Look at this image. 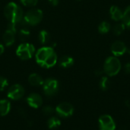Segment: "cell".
<instances>
[{
  "instance_id": "32",
  "label": "cell",
  "mask_w": 130,
  "mask_h": 130,
  "mask_svg": "<svg viewBox=\"0 0 130 130\" xmlns=\"http://www.w3.org/2000/svg\"><path fill=\"white\" fill-rule=\"evenodd\" d=\"M78 1H81V0H78Z\"/></svg>"
},
{
  "instance_id": "22",
  "label": "cell",
  "mask_w": 130,
  "mask_h": 130,
  "mask_svg": "<svg viewBox=\"0 0 130 130\" xmlns=\"http://www.w3.org/2000/svg\"><path fill=\"white\" fill-rule=\"evenodd\" d=\"M125 29H126V26L123 22L122 23H117L112 27L113 34L117 36L121 35L124 32Z\"/></svg>"
},
{
  "instance_id": "25",
  "label": "cell",
  "mask_w": 130,
  "mask_h": 130,
  "mask_svg": "<svg viewBox=\"0 0 130 130\" xmlns=\"http://www.w3.org/2000/svg\"><path fill=\"white\" fill-rule=\"evenodd\" d=\"M8 86V81L5 77H0V91H5Z\"/></svg>"
},
{
  "instance_id": "24",
  "label": "cell",
  "mask_w": 130,
  "mask_h": 130,
  "mask_svg": "<svg viewBox=\"0 0 130 130\" xmlns=\"http://www.w3.org/2000/svg\"><path fill=\"white\" fill-rule=\"evenodd\" d=\"M42 112L45 116H51L54 113L55 109L52 106H45L43 107Z\"/></svg>"
},
{
  "instance_id": "15",
  "label": "cell",
  "mask_w": 130,
  "mask_h": 130,
  "mask_svg": "<svg viewBox=\"0 0 130 130\" xmlns=\"http://www.w3.org/2000/svg\"><path fill=\"white\" fill-rule=\"evenodd\" d=\"M43 79L37 73H32L28 77V82L32 86H40L43 84Z\"/></svg>"
},
{
  "instance_id": "27",
  "label": "cell",
  "mask_w": 130,
  "mask_h": 130,
  "mask_svg": "<svg viewBox=\"0 0 130 130\" xmlns=\"http://www.w3.org/2000/svg\"><path fill=\"white\" fill-rule=\"evenodd\" d=\"M124 72L126 74H130V62L125 64V66H124Z\"/></svg>"
},
{
  "instance_id": "20",
  "label": "cell",
  "mask_w": 130,
  "mask_h": 130,
  "mask_svg": "<svg viewBox=\"0 0 130 130\" xmlns=\"http://www.w3.org/2000/svg\"><path fill=\"white\" fill-rule=\"evenodd\" d=\"M110 87V81L107 76H102L99 82V88L102 91H107Z\"/></svg>"
},
{
  "instance_id": "8",
  "label": "cell",
  "mask_w": 130,
  "mask_h": 130,
  "mask_svg": "<svg viewBox=\"0 0 130 130\" xmlns=\"http://www.w3.org/2000/svg\"><path fill=\"white\" fill-rule=\"evenodd\" d=\"M17 32V24L9 23L7 30L3 34V41L7 46H11L15 40V34Z\"/></svg>"
},
{
  "instance_id": "31",
  "label": "cell",
  "mask_w": 130,
  "mask_h": 130,
  "mask_svg": "<svg viewBox=\"0 0 130 130\" xmlns=\"http://www.w3.org/2000/svg\"><path fill=\"white\" fill-rule=\"evenodd\" d=\"M126 53H128L130 55V47H127V50H126Z\"/></svg>"
},
{
  "instance_id": "6",
  "label": "cell",
  "mask_w": 130,
  "mask_h": 130,
  "mask_svg": "<svg viewBox=\"0 0 130 130\" xmlns=\"http://www.w3.org/2000/svg\"><path fill=\"white\" fill-rule=\"evenodd\" d=\"M59 90V83L55 78H47L43 82V91L46 96L53 97Z\"/></svg>"
},
{
  "instance_id": "14",
  "label": "cell",
  "mask_w": 130,
  "mask_h": 130,
  "mask_svg": "<svg viewBox=\"0 0 130 130\" xmlns=\"http://www.w3.org/2000/svg\"><path fill=\"white\" fill-rule=\"evenodd\" d=\"M11 110V103L8 100H0V116H7Z\"/></svg>"
},
{
  "instance_id": "7",
  "label": "cell",
  "mask_w": 130,
  "mask_h": 130,
  "mask_svg": "<svg viewBox=\"0 0 130 130\" xmlns=\"http://www.w3.org/2000/svg\"><path fill=\"white\" fill-rule=\"evenodd\" d=\"M55 112L61 118H68L72 116L74 113V107L68 102H62L56 106Z\"/></svg>"
},
{
  "instance_id": "1",
  "label": "cell",
  "mask_w": 130,
  "mask_h": 130,
  "mask_svg": "<svg viewBox=\"0 0 130 130\" xmlns=\"http://www.w3.org/2000/svg\"><path fill=\"white\" fill-rule=\"evenodd\" d=\"M35 59L40 66L46 69L53 67L58 61L56 53L52 47L49 46L40 48L35 54Z\"/></svg>"
},
{
  "instance_id": "17",
  "label": "cell",
  "mask_w": 130,
  "mask_h": 130,
  "mask_svg": "<svg viewBox=\"0 0 130 130\" xmlns=\"http://www.w3.org/2000/svg\"><path fill=\"white\" fill-rule=\"evenodd\" d=\"M98 32L101 34H106L107 33H109L110 31V30L112 29V26L111 24L107 21H104L102 22H101L98 25Z\"/></svg>"
},
{
  "instance_id": "23",
  "label": "cell",
  "mask_w": 130,
  "mask_h": 130,
  "mask_svg": "<svg viewBox=\"0 0 130 130\" xmlns=\"http://www.w3.org/2000/svg\"><path fill=\"white\" fill-rule=\"evenodd\" d=\"M50 35L49 32H47L45 30H42L39 33V40L42 44H45L50 41Z\"/></svg>"
},
{
  "instance_id": "26",
  "label": "cell",
  "mask_w": 130,
  "mask_h": 130,
  "mask_svg": "<svg viewBox=\"0 0 130 130\" xmlns=\"http://www.w3.org/2000/svg\"><path fill=\"white\" fill-rule=\"evenodd\" d=\"M20 1L23 5L27 6V7L35 6L38 2V0H20Z\"/></svg>"
},
{
  "instance_id": "16",
  "label": "cell",
  "mask_w": 130,
  "mask_h": 130,
  "mask_svg": "<svg viewBox=\"0 0 130 130\" xmlns=\"http://www.w3.org/2000/svg\"><path fill=\"white\" fill-rule=\"evenodd\" d=\"M59 64L62 68H70L74 64V59L70 56H63L59 60Z\"/></svg>"
},
{
  "instance_id": "3",
  "label": "cell",
  "mask_w": 130,
  "mask_h": 130,
  "mask_svg": "<svg viewBox=\"0 0 130 130\" xmlns=\"http://www.w3.org/2000/svg\"><path fill=\"white\" fill-rule=\"evenodd\" d=\"M121 69H122V65L118 57L111 56L105 59L103 67V71L104 73H105L107 76L112 77L117 75L120 72Z\"/></svg>"
},
{
  "instance_id": "5",
  "label": "cell",
  "mask_w": 130,
  "mask_h": 130,
  "mask_svg": "<svg viewBox=\"0 0 130 130\" xmlns=\"http://www.w3.org/2000/svg\"><path fill=\"white\" fill-rule=\"evenodd\" d=\"M43 11L38 8L29 10L23 18V21L28 25L34 26L38 24L43 19Z\"/></svg>"
},
{
  "instance_id": "21",
  "label": "cell",
  "mask_w": 130,
  "mask_h": 130,
  "mask_svg": "<svg viewBox=\"0 0 130 130\" xmlns=\"http://www.w3.org/2000/svg\"><path fill=\"white\" fill-rule=\"evenodd\" d=\"M122 22L125 24L126 28L130 29V5L126 8L123 11Z\"/></svg>"
},
{
  "instance_id": "9",
  "label": "cell",
  "mask_w": 130,
  "mask_h": 130,
  "mask_svg": "<svg viewBox=\"0 0 130 130\" xmlns=\"http://www.w3.org/2000/svg\"><path fill=\"white\" fill-rule=\"evenodd\" d=\"M25 91L22 85L15 84L11 86L7 91V97L12 101H18L24 95Z\"/></svg>"
},
{
  "instance_id": "10",
  "label": "cell",
  "mask_w": 130,
  "mask_h": 130,
  "mask_svg": "<svg viewBox=\"0 0 130 130\" xmlns=\"http://www.w3.org/2000/svg\"><path fill=\"white\" fill-rule=\"evenodd\" d=\"M98 123L100 130H115L117 128L114 120L107 114L101 116L98 119Z\"/></svg>"
},
{
  "instance_id": "12",
  "label": "cell",
  "mask_w": 130,
  "mask_h": 130,
  "mask_svg": "<svg viewBox=\"0 0 130 130\" xmlns=\"http://www.w3.org/2000/svg\"><path fill=\"white\" fill-rule=\"evenodd\" d=\"M26 102L29 107H30L34 109H37L42 106L43 98L40 94H38L37 93H32L27 97Z\"/></svg>"
},
{
  "instance_id": "28",
  "label": "cell",
  "mask_w": 130,
  "mask_h": 130,
  "mask_svg": "<svg viewBox=\"0 0 130 130\" xmlns=\"http://www.w3.org/2000/svg\"><path fill=\"white\" fill-rule=\"evenodd\" d=\"M94 74L97 76H102V75L104 74V71L102 69H97V70H95Z\"/></svg>"
},
{
  "instance_id": "29",
  "label": "cell",
  "mask_w": 130,
  "mask_h": 130,
  "mask_svg": "<svg viewBox=\"0 0 130 130\" xmlns=\"http://www.w3.org/2000/svg\"><path fill=\"white\" fill-rule=\"evenodd\" d=\"M48 1L53 6H56L59 4V0H48Z\"/></svg>"
},
{
  "instance_id": "13",
  "label": "cell",
  "mask_w": 130,
  "mask_h": 130,
  "mask_svg": "<svg viewBox=\"0 0 130 130\" xmlns=\"http://www.w3.org/2000/svg\"><path fill=\"white\" fill-rule=\"evenodd\" d=\"M110 16L112 20L114 21H122L123 16V11L117 5H112L110 8Z\"/></svg>"
},
{
  "instance_id": "18",
  "label": "cell",
  "mask_w": 130,
  "mask_h": 130,
  "mask_svg": "<svg viewBox=\"0 0 130 130\" xmlns=\"http://www.w3.org/2000/svg\"><path fill=\"white\" fill-rule=\"evenodd\" d=\"M26 25H27V24L22 20V27L20 28L19 31H18V34H19V36H20V39L22 41L26 40L29 37V35H30L29 29L26 27Z\"/></svg>"
},
{
  "instance_id": "11",
  "label": "cell",
  "mask_w": 130,
  "mask_h": 130,
  "mask_svg": "<svg viewBox=\"0 0 130 130\" xmlns=\"http://www.w3.org/2000/svg\"><path fill=\"white\" fill-rule=\"evenodd\" d=\"M127 46L124 42L121 40H116L113 42L110 47V51L114 56H121L126 53Z\"/></svg>"
},
{
  "instance_id": "30",
  "label": "cell",
  "mask_w": 130,
  "mask_h": 130,
  "mask_svg": "<svg viewBox=\"0 0 130 130\" xmlns=\"http://www.w3.org/2000/svg\"><path fill=\"white\" fill-rule=\"evenodd\" d=\"M4 50H5V49H4L3 45L2 43H0V56L4 53Z\"/></svg>"
},
{
  "instance_id": "19",
  "label": "cell",
  "mask_w": 130,
  "mask_h": 130,
  "mask_svg": "<svg viewBox=\"0 0 130 130\" xmlns=\"http://www.w3.org/2000/svg\"><path fill=\"white\" fill-rule=\"evenodd\" d=\"M46 124H47V126L50 129H57L58 127L60 126L61 120L56 117H52L49 118Z\"/></svg>"
},
{
  "instance_id": "4",
  "label": "cell",
  "mask_w": 130,
  "mask_h": 130,
  "mask_svg": "<svg viewBox=\"0 0 130 130\" xmlns=\"http://www.w3.org/2000/svg\"><path fill=\"white\" fill-rule=\"evenodd\" d=\"M35 53V47L33 44L28 43H21L16 50L17 56L22 60H28L32 58Z\"/></svg>"
},
{
  "instance_id": "2",
  "label": "cell",
  "mask_w": 130,
  "mask_h": 130,
  "mask_svg": "<svg viewBox=\"0 0 130 130\" xmlns=\"http://www.w3.org/2000/svg\"><path fill=\"white\" fill-rule=\"evenodd\" d=\"M4 14L9 23L18 24L24 18L22 8L14 2H9L4 8Z\"/></svg>"
}]
</instances>
